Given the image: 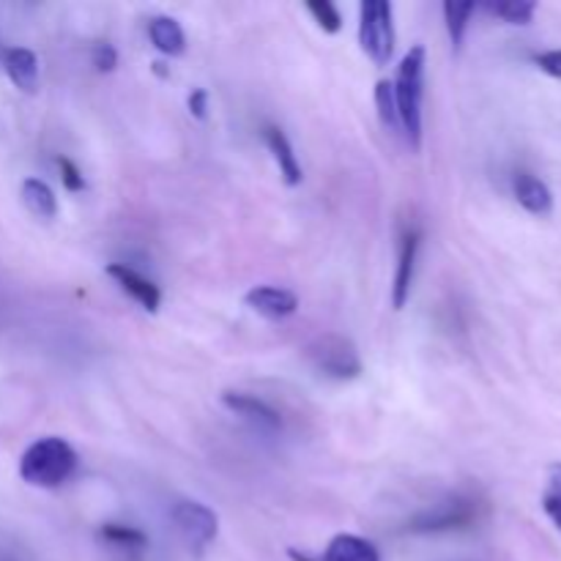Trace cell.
I'll return each instance as SVG.
<instances>
[{
    "mask_svg": "<svg viewBox=\"0 0 561 561\" xmlns=\"http://www.w3.org/2000/svg\"><path fill=\"white\" fill-rule=\"evenodd\" d=\"M425 64L427 53L422 44L411 47L398 66V80L392 82L394 102H398L400 129L411 151L422 146V96H425Z\"/></svg>",
    "mask_w": 561,
    "mask_h": 561,
    "instance_id": "6da1fadb",
    "label": "cell"
},
{
    "mask_svg": "<svg viewBox=\"0 0 561 561\" xmlns=\"http://www.w3.org/2000/svg\"><path fill=\"white\" fill-rule=\"evenodd\" d=\"M77 453L69 442L58 436H47L33 442L20 460V477L33 488H58L75 474Z\"/></svg>",
    "mask_w": 561,
    "mask_h": 561,
    "instance_id": "7a4b0ae2",
    "label": "cell"
},
{
    "mask_svg": "<svg viewBox=\"0 0 561 561\" xmlns=\"http://www.w3.org/2000/svg\"><path fill=\"white\" fill-rule=\"evenodd\" d=\"M359 44L376 66H387L394 53V16L387 0H365L359 5Z\"/></svg>",
    "mask_w": 561,
    "mask_h": 561,
    "instance_id": "3957f363",
    "label": "cell"
},
{
    "mask_svg": "<svg viewBox=\"0 0 561 561\" xmlns=\"http://www.w3.org/2000/svg\"><path fill=\"white\" fill-rule=\"evenodd\" d=\"M312 367L334 381H354L362 376V356L348 337L323 334L307 348Z\"/></svg>",
    "mask_w": 561,
    "mask_h": 561,
    "instance_id": "277c9868",
    "label": "cell"
},
{
    "mask_svg": "<svg viewBox=\"0 0 561 561\" xmlns=\"http://www.w3.org/2000/svg\"><path fill=\"white\" fill-rule=\"evenodd\" d=\"M170 518H173L175 529H179V535L184 537V542L195 557H203V551L217 540L219 518L206 504L192 502V499L175 502L173 510H170Z\"/></svg>",
    "mask_w": 561,
    "mask_h": 561,
    "instance_id": "5b68a950",
    "label": "cell"
},
{
    "mask_svg": "<svg viewBox=\"0 0 561 561\" xmlns=\"http://www.w3.org/2000/svg\"><path fill=\"white\" fill-rule=\"evenodd\" d=\"M474 502H469V499H453V502H444L438 504V507L425 510V513L416 515L409 524V531H416V535H436V531L466 529V526L474 524Z\"/></svg>",
    "mask_w": 561,
    "mask_h": 561,
    "instance_id": "8992f818",
    "label": "cell"
},
{
    "mask_svg": "<svg viewBox=\"0 0 561 561\" xmlns=\"http://www.w3.org/2000/svg\"><path fill=\"white\" fill-rule=\"evenodd\" d=\"M244 301L250 310L268 318V321H283L299 310V299H296L294 290L277 288V285H257L244 296Z\"/></svg>",
    "mask_w": 561,
    "mask_h": 561,
    "instance_id": "52a82bcc",
    "label": "cell"
},
{
    "mask_svg": "<svg viewBox=\"0 0 561 561\" xmlns=\"http://www.w3.org/2000/svg\"><path fill=\"white\" fill-rule=\"evenodd\" d=\"M222 403H225V409L233 411V414L241 416V420L252 422V425L261 427V431H266V433L283 431V416H279L272 405L263 403L261 398H255V394L225 392Z\"/></svg>",
    "mask_w": 561,
    "mask_h": 561,
    "instance_id": "ba28073f",
    "label": "cell"
},
{
    "mask_svg": "<svg viewBox=\"0 0 561 561\" xmlns=\"http://www.w3.org/2000/svg\"><path fill=\"white\" fill-rule=\"evenodd\" d=\"M107 274L118 283V288L124 290V294H129L131 299L142 307V310L146 312L159 310V305H162V294H159V288L151 283V279L137 274L135 268H129L126 263H110Z\"/></svg>",
    "mask_w": 561,
    "mask_h": 561,
    "instance_id": "9c48e42d",
    "label": "cell"
},
{
    "mask_svg": "<svg viewBox=\"0 0 561 561\" xmlns=\"http://www.w3.org/2000/svg\"><path fill=\"white\" fill-rule=\"evenodd\" d=\"M416 252H420V233L409 230L400 241L398 255V272H394L392 285V305L394 310H403L405 301L411 299V285H414V268H416Z\"/></svg>",
    "mask_w": 561,
    "mask_h": 561,
    "instance_id": "30bf717a",
    "label": "cell"
},
{
    "mask_svg": "<svg viewBox=\"0 0 561 561\" xmlns=\"http://www.w3.org/2000/svg\"><path fill=\"white\" fill-rule=\"evenodd\" d=\"M263 140H266L268 151H272V157H274V162H277L279 175H283L285 184L299 186L301 179H305V173H301L299 159H296L294 148H290L288 137L283 135V129H277V126H266V129H263Z\"/></svg>",
    "mask_w": 561,
    "mask_h": 561,
    "instance_id": "8fae6325",
    "label": "cell"
},
{
    "mask_svg": "<svg viewBox=\"0 0 561 561\" xmlns=\"http://www.w3.org/2000/svg\"><path fill=\"white\" fill-rule=\"evenodd\" d=\"M3 66L9 80L20 88L22 93H36L38 88V58L36 53L25 47H11L5 49Z\"/></svg>",
    "mask_w": 561,
    "mask_h": 561,
    "instance_id": "7c38bea8",
    "label": "cell"
},
{
    "mask_svg": "<svg viewBox=\"0 0 561 561\" xmlns=\"http://www.w3.org/2000/svg\"><path fill=\"white\" fill-rule=\"evenodd\" d=\"M513 190H515V201H518L529 214H537V217L551 214L553 195L540 179H535V175L529 173H518L513 181Z\"/></svg>",
    "mask_w": 561,
    "mask_h": 561,
    "instance_id": "4fadbf2b",
    "label": "cell"
},
{
    "mask_svg": "<svg viewBox=\"0 0 561 561\" xmlns=\"http://www.w3.org/2000/svg\"><path fill=\"white\" fill-rule=\"evenodd\" d=\"M321 561H381V557H378V548L365 537L337 535L329 540Z\"/></svg>",
    "mask_w": 561,
    "mask_h": 561,
    "instance_id": "5bb4252c",
    "label": "cell"
},
{
    "mask_svg": "<svg viewBox=\"0 0 561 561\" xmlns=\"http://www.w3.org/2000/svg\"><path fill=\"white\" fill-rule=\"evenodd\" d=\"M148 36H151L153 47H157L162 55H168V58L184 55L186 49L184 27H181L179 20H173V16H153V20L148 22Z\"/></svg>",
    "mask_w": 561,
    "mask_h": 561,
    "instance_id": "9a60e30c",
    "label": "cell"
},
{
    "mask_svg": "<svg viewBox=\"0 0 561 561\" xmlns=\"http://www.w3.org/2000/svg\"><path fill=\"white\" fill-rule=\"evenodd\" d=\"M22 203L38 219H55V214H58V197L38 179L22 181Z\"/></svg>",
    "mask_w": 561,
    "mask_h": 561,
    "instance_id": "2e32d148",
    "label": "cell"
},
{
    "mask_svg": "<svg viewBox=\"0 0 561 561\" xmlns=\"http://www.w3.org/2000/svg\"><path fill=\"white\" fill-rule=\"evenodd\" d=\"M376 107H378V118H381L383 129H387L389 135H403V129H400L398 102H394V88L389 80L376 82Z\"/></svg>",
    "mask_w": 561,
    "mask_h": 561,
    "instance_id": "e0dca14e",
    "label": "cell"
},
{
    "mask_svg": "<svg viewBox=\"0 0 561 561\" xmlns=\"http://www.w3.org/2000/svg\"><path fill=\"white\" fill-rule=\"evenodd\" d=\"M477 11V3H455L447 0L444 3V22H447V33L453 38V47L458 49L466 38V27H469V16Z\"/></svg>",
    "mask_w": 561,
    "mask_h": 561,
    "instance_id": "ac0fdd59",
    "label": "cell"
},
{
    "mask_svg": "<svg viewBox=\"0 0 561 561\" xmlns=\"http://www.w3.org/2000/svg\"><path fill=\"white\" fill-rule=\"evenodd\" d=\"M99 537H102L104 542H110V546L129 548V551H142V548L148 546V537L142 535L140 529H135V526L104 524L102 529H99Z\"/></svg>",
    "mask_w": 561,
    "mask_h": 561,
    "instance_id": "d6986e66",
    "label": "cell"
},
{
    "mask_svg": "<svg viewBox=\"0 0 561 561\" xmlns=\"http://www.w3.org/2000/svg\"><path fill=\"white\" fill-rule=\"evenodd\" d=\"M488 11L496 14L499 20L513 22V25H526V22H531V16H535L537 5L529 3V0H502V3L488 5Z\"/></svg>",
    "mask_w": 561,
    "mask_h": 561,
    "instance_id": "ffe728a7",
    "label": "cell"
},
{
    "mask_svg": "<svg viewBox=\"0 0 561 561\" xmlns=\"http://www.w3.org/2000/svg\"><path fill=\"white\" fill-rule=\"evenodd\" d=\"M307 11L316 16V22L327 33H337L340 27H343V14H340L337 5L329 3V0H312V3H307Z\"/></svg>",
    "mask_w": 561,
    "mask_h": 561,
    "instance_id": "44dd1931",
    "label": "cell"
},
{
    "mask_svg": "<svg viewBox=\"0 0 561 561\" xmlns=\"http://www.w3.org/2000/svg\"><path fill=\"white\" fill-rule=\"evenodd\" d=\"M91 60L93 66H96V71L107 75V71H113L115 66H118V53H115V47L110 42H99L93 44Z\"/></svg>",
    "mask_w": 561,
    "mask_h": 561,
    "instance_id": "7402d4cb",
    "label": "cell"
},
{
    "mask_svg": "<svg viewBox=\"0 0 561 561\" xmlns=\"http://www.w3.org/2000/svg\"><path fill=\"white\" fill-rule=\"evenodd\" d=\"M55 164H58L60 181H64L66 190H69V192H82V190H85V179H82L80 168H77V164L71 162V159L58 157V159H55Z\"/></svg>",
    "mask_w": 561,
    "mask_h": 561,
    "instance_id": "603a6c76",
    "label": "cell"
},
{
    "mask_svg": "<svg viewBox=\"0 0 561 561\" xmlns=\"http://www.w3.org/2000/svg\"><path fill=\"white\" fill-rule=\"evenodd\" d=\"M535 64L540 66L546 75H551V77H557V80H561V49H548V53L535 55Z\"/></svg>",
    "mask_w": 561,
    "mask_h": 561,
    "instance_id": "cb8c5ba5",
    "label": "cell"
},
{
    "mask_svg": "<svg viewBox=\"0 0 561 561\" xmlns=\"http://www.w3.org/2000/svg\"><path fill=\"white\" fill-rule=\"evenodd\" d=\"M190 113L192 118L197 121H206V110H208V93L203 91V88H195V91L190 93Z\"/></svg>",
    "mask_w": 561,
    "mask_h": 561,
    "instance_id": "d4e9b609",
    "label": "cell"
},
{
    "mask_svg": "<svg viewBox=\"0 0 561 561\" xmlns=\"http://www.w3.org/2000/svg\"><path fill=\"white\" fill-rule=\"evenodd\" d=\"M542 510H546L548 518L553 520V526L561 531V496H553V493H546L542 496Z\"/></svg>",
    "mask_w": 561,
    "mask_h": 561,
    "instance_id": "484cf974",
    "label": "cell"
},
{
    "mask_svg": "<svg viewBox=\"0 0 561 561\" xmlns=\"http://www.w3.org/2000/svg\"><path fill=\"white\" fill-rule=\"evenodd\" d=\"M548 493H553V496H561V463L548 469Z\"/></svg>",
    "mask_w": 561,
    "mask_h": 561,
    "instance_id": "4316f807",
    "label": "cell"
},
{
    "mask_svg": "<svg viewBox=\"0 0 561 561\" xmlns=\"http://www.w3.org/2000/svg\"><path fill=\"white\" fill-rule=\"evenodd\" d=\"M288 557H290V561H321V559L310 557V553H301V551H296V548H290V551H288Z\"/></svg>",
    "mask_w": 561,
    "mask_h": 561,
    "instance_id": "83f0119b",
    "label": "cell"
},
{
    "mask_svg": "<svg viewBox=\"0 0 561 561\" xmlns=\"http://www.w3.org/2000/svg\"><path fill=\"white\" fill-rule=\"evenodd\" d=\"M153 71H157L159 77H168V69H164V64H162V60H157V64H153Z\"/></svg>",
    "mask_w": 561,
    "mask_h": 561,
    "instance_id": "f1b7e54d",
    "label": "cell"
}]
</instances>
